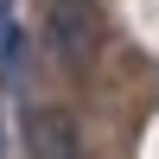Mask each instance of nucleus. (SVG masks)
Returning a JSON list of instances; mask_svg holds the SVG:
<instances>
[{
	"mask_svg": "<svg viewBox=\"0 0 159 159\" xmlns=\"http://www.w3.org/2000/svg\"><path fill=\"white\" fill-rule=\"evenodd\" d=\"M51 45H57V57L70 64H89V51H96V7L89 0H51Z\"/></svg>",
	"mask_w": 159,
	"mask_h": 159,
	"instance_id": "obj_1",
	"label": "nucleus"
},
{
	"mask_svg": "<svg viewBox=\"0 0 159 159\" xmlns=\"http://www.w3.org/2000/svg\"><path fill=\"white\" fill-rule=\"evenodd\" d=\"M32 159H83L76 121L64 108H32Z\"/></svg>",
	"mask_w": 159,
	"mask_h": 159,
	"instance_id": "obj_2",
	"label": "nucleus"
},
{
	"mask_svg": "<svg viewBox=\"0 0 159 159\" xmlns=\"http://www.w3.org/2000/svg\"><path fill=\"white\" fill-rule=\"evenodd\" d=\"M0 64H13V13H7V0H0Z\"/></svg>",
	"mask_w": 159,
	"mask_h": 159,
	"instance_id": "obj_3",
	"label": "nucleus"
}]
</instances>
